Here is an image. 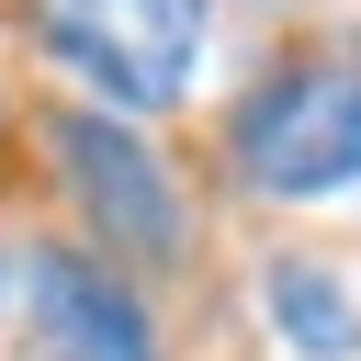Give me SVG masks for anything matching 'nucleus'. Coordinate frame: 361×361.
<instances>
[{
    "mask_svg": "<svg viewBox=\"0 0 361 361\" xmlns=\"http://www.w3.org/2000/svg\"><path fill=\"white\" fill-rule=\"evenodd\" d=\"M34 23L68 56V79L113 113H158L203 68V0H34Z\"/></svg>",
    "mask_w": 361,
    "mask_h": 361,
    "instance_id": "2",
    "label": "nucleus"
},
{
    "mask_svg": "<svg viewBox=\"0 0 361 361\" xmlns=\"http://www.w3.org/2000/svg\"><path fill=\"white\" fill-rule=\"evenodd\" d=\"M226 158L248 192L271 203H327L361 180V68H271L237 124H226Z\"/></svg>",
    "mask_w": 361,
    "mask_h": 361,
    "instance_id": "1",
    "label": "nucleus"
},
{
    "mask_svg": "<svg viewBox=\"0 0 361 361\" xmlns=\"http://www.w3.org/2000/svg\"><path fill=\"white\" fill-rule=\"evenodd\" d=\"M56 169H68V192L90 203L102 248H124V259H169V248H180V192H169V169L147 158L135 124H113V113H56Z\"/></svg>",
    "mask_w": 361,
    "mask_h": 361,
    "instance_id": "4",
    "label": "nucleus"
},
{
    "mask_svg": "<svg viewBox=\"0 0 361 361\" xmlns=\"http://www.w3.org/2000/svg\"><path fill=\"white\" fill-rule=\"evenodd\" d=\"M259 305H271L282 350H305V361H350V350H361V305H350L316 259H271V271H259Z\"/></svg>",
    "mask_w": 361,
    "mask_h": 361,
    "instance_id": "5",
    "label": "nucleus"
},
{
    "mask_svg": "<svg viewBox=\"0 0 361 361\" xmlns=\"http://www.w3.org/2000/svg\"><path fill=\"white\" fill-rule=\"evenodd\" d=\"M0 316L23 327L34 361H158L147 305H135L102 259L45 248V237H11V248H0Z\"/></svg>",
    "mask_w": 361,
    "mask_h": 361,
    "instance_id": "3",
    "label": "nucleus"
}]
</instances>
